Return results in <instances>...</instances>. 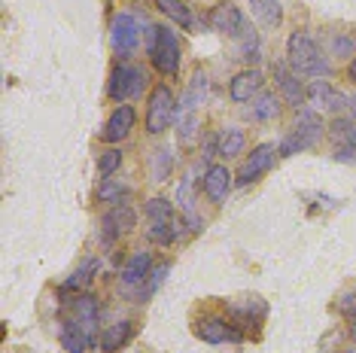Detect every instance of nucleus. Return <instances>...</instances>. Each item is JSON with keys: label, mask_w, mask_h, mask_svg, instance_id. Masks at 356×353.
Returning a JSON list of instances; mask_svg holds the SVG:
<instances>
[{"label": "nucleus", "mask_w": 356, "mask_h": 353, "mask_svg": "<svg viewBox=\"0 0 356 353\" xmlns=\"http://www.w3.org/2000/svg\"><path fill=\"white\" fill-rule=\"evenodd\" d=\"M286 61L298 76H326L329 74V61L323 58L317 43L307 34H302V31H296V34L286 40Z\"/></svg>", "instance_id": "f257e3e1"}, {"label": "nucleus", "mask_w": 356, "mask_h": 353, "mask_svg": "<svg viewBox=\"0 0 356 353\" xmlns=\"http://www.w3.org/2000/svg\"><path fill=\"white\" fill-rule=\"evenodd\" d=\"M323 138V119L314 113V110H298V119H296V128L283 138L280 143V156H296L307 147H314Z\"/></svg>", "instance_id": "f03ea898"}, {"label": "nucleus", "mask_w": 356, "mask_h": 353, "mask_svg": "<svg viewBox=\"0 0 356 353\" xmlns=\"http://www.w3.org/2000/svg\"><path fill=\"white\" fill-rule=\"evenodd\" d=\"M149 58H152V67L165 76H174L180 70V40H177L171 28L159 25L156 40L149 43Z\"/></svg>", "instance_id": "7ed1b4c3"}, {"label": "nucleus", "mask_w": 356, "mask_h": 353, "mask_svg": "<svg viewBox=\"0 0 356 353\" xmlns=\"http://www.w3.org/2000/svg\"><path fill=\"white\" fill-rule=\"evenodd\" d=\"M143 85H147V74L140 67H134V64H116L107 83V95H110V101L128 104L143 92Z\"/></svg>", "instance_id": "20e7f679"}, {"label": "nucleus", "mask_w": 356, "mask_h": 353, "mask_svg": "<svg viewBox=\"0 0 356 353\" xmlns=\"http://www.w3.org/2000/svg\"><path fill=\"white\" fill-rule=\"evenodd\" d=\"M177 101L174 92L168 85H156L149 95V104H147V131L149 134H161L165 128H171V122L177 119Z\"/></svg>", "instance_id": "39448f33"}, {"label": "nucleus", "mask_w": 356, "mask_h": 353, "mask_svg": "<svg viewBox=\"0 0 356 353\" xmlns=\"http://www.w3.org/2000/svg\"><path fill=\"white\" fill-rule=\"evenodd\" d=\"M147 31V28H143ZM140 19H137L134 13H119L116 19H113L110 25V43L113 49H116L119 58H128V55H134V49L140 46Z\"/></svg>", "instance_id": "423d86ee"}, {"label": "nucleus", "mask_w": 356, "mask_h": 353, "mask_svg": "<svg viewBox=\"0 0 356 353\" xmlns=\"http://www.w3.org/2000/svg\"><path fill=\"white\" fill-rule=\"evenodd\" d=\"M134 220H137V213L131 211V204H113L107 216L101 220V244L104 247H110V244H116L122 235H128V231L134 229Z\"/></svg>", "instance_id": "0eeeda50"}, {"label": "nucleus", "mask_w": 356, "mask_h": 353, "mask_svg": "<svg viewBox=\"0 0 356 353\" xmlns=\"http://www.w3.org/2000/svg\"><path fill=\"white\" fill-rule=\"evenodd\" d=\"M271 70H274V79H277V88H280L283 101H286L293 110H305V104H307V88L302 85V79H298L296 70L286 67V64H280V61H274Z\"/></svg>", "instance_id": "6e6552de"}, {"label": "nucleus", "mask_w": 356, "mask_h": 353, "mask_svg": "<svg viewBox=\"0 0 356 353\" xmlns=\"http://www.w3.org/2000/svg\"><path fill=\"white\" fill-rule=\"evenodd\" d=\"M280 149H274V143H262V147H256L250 152V158L244 162L238 174V186H250V183H256L259 176H262L268 167L274 165V156H277Z\"/></svg>", "instance_id": "1a4fd4ad"}, {"label": "nucleus", "mask_w": 356, "mask_h": 353, "mask_svg": "<svg viewBox=\"0 0 356 353\" xmlns=\"http://www.w3.org/2000/svg\"><path fill=\"white\" fill-rule=\"evenodd\" d=\"M74 323L83 329V332L88 335V338H98V323H101V308H98V299L95 295H88V293H83V295H76L74 299Z\"/></svg>", "instance_id": "9d476101"}, {"label": "nucleus", "mask_w": 356, "mask_h": 353, "mask_svg": "<svg viewBox=\"0 0 356 353\" xmlns=\"http://www.w3.org/2000/svg\"><path fill=\"white\" fill-rule=\"evenodd\" d=\"M149 271H152V253L149 250L134 253L122 268V274H119V290H137V286H143Z\"/></svg>", "instance_id": "9b49d317"}, {"label": "nucleus", "mask_w": 356, "mask_h": 353, "mask_svg": "<svg viewBox=\"0 0 356 353\" xmlns=\"http://www.w3.org/2000/svg\"><path fill=\"white\" fill-rule=\"evenodd\" d=\"M134 128V107L131 104H122L119 110H113V116L107 119V125H104L101 138L107 143H122L128 134H131Z\"/></svg>", "instance_id": "f8f14e48"}, {"label": "nucleus", "mask_w": 356, "mask_h": 353, "mask_svg": "<svg viewBox=\"0 0 356 353\" xmlns=\"http://www.w3.org/2000/svg\"><path fill=\"white\" fill-rule=\"evenodd\" d=\"M195 335L204 344H225V341H238L241 335L232 329V323L225 317H204L195 326Z\"/></svg>", "instance_id": "ddd939ff"}, {"label": "nucleus", "mask_w": 356, "mask_h": 353, "mask_svg": "<svg viewBox=\"0 0 356 353\" xmlns=\"http://www.w3.org/2000/svg\"><path fill=\"white\" fill-rule=\"evenodd\" d=\"M232 192V174L225 165H210L204 171V195L213 204H222Z\"/></svg>", "instance_id": "4468645a"}, {"label": "nucleus", "mask_w": 356, "mask_h": 353, "mask_svg": "<svg viewBox=\"0 0 356 353\" xmlns=\"http://www.w3.org/2000/svg\"><path fill=\"white\" fill-rule=\"evenodd\" d=\"M307 104H314L317 110H329V113H335V110H341L347 98L338 88H332L326 79H317L311 88H307Z\"/></svg>", "instance_id": "2eb2a0df"}, {"label": "nucleus", "mask_w": 356, "mask_h": 353, "mask_svg": "<svg viewBox=\"0 0 356 353\" xmlns=\"http://www.w3.org/2000/svg\"><path fill=\"white\" fill-rule=\"evenodd\" d=\"M210 25H213V31H222V34H232L238 37L241 31H244V13L238 10V6L232 3H220L213 13H210Z\"/></svg>", "instance_id": "dca6fc26"}, {"label": "nucleus", "mask_w": 356, "mask_h": 353, "mask_svg": "<svg viewBox=\"0 0 356 353\" xmlns=\"http://www.w3.org/2000/svg\"><path fill=\"white\" fill-rule=\"evenodd\" d=\"M259 88H262V74H259V70H241V74L232 79L229 95H232V101L244 104V101H253L256 98Z\"/></svg>", "instance_id": "f3484780"}, {"label": "nucleus", "mask_w": 356, "mask_h": 353, "mask_svg": "<svg viewBox=\"0 0 356 353\" xmlns=\"http://www.w3.org/2000/svg\"><path fill=\"white\" fill-rule=\"evenodd\" d=\"M131 332H134L131 320H116V323H110V326L101 332V350H104V353L122 350L125 344H128V338H131Z\"/></svg>", "instance_id": "a211bd4d"}, {"label": "nucleus", "mask_w": 356, "mask_h": 353, "mask_svg": "<svg viewBox=\"0 0 356 353\" xmlns=\"http://www.w3.org/2000/svg\"><path fill=\"white\" fill-rule=\"evenodd\" d=\"M247 116H250V119H256V122H274V119L280 116V98H277L274 92L256 95V98L250 101Z\"/></svg>", "instance_id": "6ab92c4d"}, {"label": "nucleus", "mask_w": 356, "mask_h": 353, "mask_svg": "<svg viewBox=\"0 0 356 353\" xmlns=\"http://www.w3.org/2000/svg\"><path fill=\"white\" fill-rule=\"evenodd\" d=\"M207 98V74H198L192 76V83L189 88H186V95L180 98V110H177V116H186V113H195L198 110V104H204Z\"/></svg>", "instance_id": "aec40b11"}, {"label": "nucleus", "mask_w": 356, "mask_h": 353, "mask_svg": "<svg viewBox=\"0 0 356 353\" xmlns=\"http://www.w3.org/2000/svg\"><path fill=\"white\" fill-rule=\"evenodd\" d=\"M244 143H247V134H244V128H222L220 134H216V152L225 158H234V156H241L244 152Z\"/></svg>", "instance_id": "412c9836"}, {"label": "nucleus", "mask_w": 356, "mask_h": 353, "mask_svg": "<svg viewBox=\"0 0 356 353\" xmlns=\"http://www.w3.org/2000/svg\"><path fill=\"white\" fill-rule=\"evenodd\" d=\"M192 180H195V174H189L186 180L180 183V192H177V202L183 207V216H186V226L189 231H198L204 222H201V216L195 213V202H192Z\"/></svg>", "instance_id": "4be33fe9"}, {"label": "nucleus", "mask_w": 356, "mask_h": 353, "mask_svg": "<svg viewBox=\"0 0 356 353\" xmlns=\"http://www.w3.org/2000/svg\"><path fill=\"white\" fill-rule=\"evenodd\" d=\"M61 344L70 353H86V347L92 344V338H88V335L74 323V320H64V323H61Z\"/></svg>", "instance_id": "5701e85b"}, {"label": "nucleus", "mask_w": 356, "mask_h": 353, "mask_svg": "<svg viewBox=\"0 0 356 353\" xmlns=\"http://www.w3.org/2000/svg\"><path fill=\"white\" fill-rule=\"evenodd\" d=\"M156 10L165 13L168 19H174L180 28H192L195 19H192V10L183 3V0H156Z\"/></svg>", "instance_id": "b1692460"}, {"label": "nucleus", "mask_w": 356, "mask_h": 353, "mask_svg": "<svg viewBox=\"0 0 356 353\" xmlns=\"http://www.w3.org/2000/svg\"><path fill=\"white\" fill-rule=\"evenodd\" d=\"M168 271H171V262H159V265H152V271L147 274V280H143V286L137 290V302H147L152 293H159V286L168 280Z\"/></svg>", "instance_id": "393cba45"}, {"label": "nucleus", "mask_w": 356, "mask_h": 353, "mask_svg": "<svg viewBox=\"0 0 356 353\" xmlns=\"http://www.w3.org/2000/svg\"><path fill=\"white\" fill-rule=\"evenodd\" d=\"M171 167H174V152L168 147H159L156 152H152L149 158V174L156 183H165L168 176H171Z\"/></svg>", "instance_id": "a878e982"}, {"label": "nucleus", "mask_w": 356, "mask_h": 353, "mask_svg": "<svg viewBox=\"0 0 356 353\" xmlns=\"http://www.w3.org/2000/svg\"><path fill=\"white\" fill-rule=\"evenodd\" d=\"M250 10H253V15L262 25H280V19H283V10H280V3L277 0H250Z\"/></svg>", "instance_id": "bb28decb"}, {"label": "nucleus", "mask_w": 356, "mask_h": 353, "mask_svg": "<svg viewBox=\"0 0 356 353\" xmlns=\"http://www.w3.org/2000/svg\"><path fill=\"white\" fill-rule=\"evenodd\" d=\"M183 235V229H180V222H149V229H147V238L152 240V244H161V247H168V244H174L177 238Z\"/></svg>", "instance_id": "cd10ccee"}, {"label": "nucleus", "mask_w": 356, "mask_h": 353, "mask_svg": "<svg viewBox=\"0 0 356 353\" xmlns=\"http://www.w3.org/2000/svg\"><path fill=\"white\" fill-rule=\"evenodd\" d=\"M329 138L338 143V147H356V122H347V119H335L329 125Z\"/></svg>", "instance_id": "c85d7f7f"}, {"label": "nucleus", "mask_w": 356, "mask_h": 353, "mask_svg": "<svg viewBox=\"0 0 356 353\" xmlns=\"http://www.w3.org/2000/svg\"><path fill=\"white\" fill-rule=\"evenodd\" d=\"M98 268H101V262H98V259H86V262L74 271V274L64 280V290H79V286H86L88 280L95 277V271H98Z\"/></svg>", "instance_id": "c756f323"}, {"label": "nucleus", "mask_w": 356, "mask_h": 353, "mask_svg": "<svg viewBox=\"0 0 356 353\" xmlns=\"http://www.w3.org/2000/svg\"><path fill=\"white\" fill-rule=\"evenodd\" d=\"M98 198L107 204H125L128 198V186H122V183H113V176H104V183L98 186Z\"/></svg>", "instance_id": "7c9ffc66"}, {"label": "nucleus", "mask_w": 356, "mask_h": 353, "mask_svg": "<svg viewBox=\"0 0 356 353\" xmlns=\"http://www.w3.org/2000/svg\"><path fill=\"white\" fill-rule=\"evenodd\" d=\"M143 211H147L149 222H174V204L168 198H149Z\"/></svg>", "instance_id": "2f4dec72"}, {"label": "nucleus", "mask_w": 356, "mask_h": 353, "mask_svg": "<svg viewBox=\"0 0 356 353\" xmlns=\"http://www.w3.org/2000/svg\"><path fill=\"white\" fill-rule=\"evenodd\" d=\"M177 138H180L183 147H189V143L198 138V113L177 116Z\"/></svg>", "instance_id": "473e14b6"}, {"label": "nucleus", "mask_w": 356, "mask_h": 353, "mask_svg": "<svg viewBox=\"0 0 356 353\" xmlns=\"http://www.w3.org/2000/svg\"><path fill=\"white\" fill-rule=\"evenodd\" d=\"M119 165H122V149H107V152H101V158H98L101 176H113V174L119 171Z\"/></svg>", "instance_id": "72a5a7b5"}, {"label": "nucleus", "mask_w": 356, "mask_h": 353, "mask_svg": "<svg viewBox=\"0 0 356 353\" xmlns=\"http://www.w3.org/2000/svg\"><path fill=\"white\" fill-rule=\"evenodd\" d=\"M241 46H238V52H241V58H256V52H259V37H256V31L253 28H247L244 25V31H241Z\"/></svg>", "instance_id": "f704fd0d"}, {"label": "nucleus", "mask_w": 356, "mask_h": 353, "mask_svg": "<svg viewBox=\"0 0 356 353\" xmlns=\"http://www.w3.org/2000/svg\"><path fill=\"white\" fill-rule=\"evenodd\" d=\"M356 49V40L353 37H335V40H332V55H344V58H347V55H350Z\"/></svg>", "instance_id": "c9c22d12"}, {"label": "nucleus", "mask_w": 356, "mask_h": 353, "mask_svg": "<svg viewBox=\"0 0 356 353\" xmlns=\"http://www.w3.org/2000/svg\"><path fill=\"white\" fill-rule=\"evenodd\" d=\"M338 311L347 314V317H356V293L341 295V302H338Z\"/></svg>", "instance_id": "e433bc0d"}, {"label": "nucleus", "mask_w": 356, "mask_h": 353, "mask_svg": "<svg viewBox=\"0 0 356 353\" xmlns=\"http://www.w3.org/2000/svg\"><path fill=\"white\" fill-rule=\"evenodd\" d=\"M335 158H338V162H356V147H338Z\"/></svg>", "instance_id": "4c0bfd02"}, {"label": "nucleus", "mask_w": 356, "mask_h": 353, "mask_svg": "<svg viewBox=\"0 0 356 353\" xmlns=\"http://www.w3.org/2000/svg\"><path fill=\"white\" fill-rule=\"evenodd\" d=\"M350 79H353V83H356V58L350 61Z\"/></svg>", "instance_id": "58836bf2"}, {"label": "nucleus", "mask_w": 356, "mask_h": 353, "mask_svg": "<svg viewBox=\"0 0 356 353\" xmlns=\"http://www.w3.org/2000/svg\"><path fill=\"white\" fill-rule=\"evenodd\" d=\"M350 338L356 341V317H353V323H350Z\"/></svg>", "instance_id": "ea45409f"}, {"label": "nucleus", "mask_w": 356, "mask_h": 353, "mask_svg": "<svg viewBox=\"0 0 356 353\" xmlns=\"http://www.w3.org/2000/svg\"><path fill=\"white\" fill-rule=\"evenodd\" d=\"M350 110H353V119H356V95L350 98Z\"/></svg>", "instance_id": "a19ab883"}, {"label": "nucleus", "mask_w": 356, "mask_h": 353, "mask_svg": "<svg viewBox=\"0 0 356 353\" xmlns=\"http://www.w3.org/2000/svg\"><path fill=\"white\" fill-rule=\"evenodd\" d=\"M344 353H356V347H347V350H344Z\"/></svg>", "instance_id": "79ce46f5"}]
</instances>
